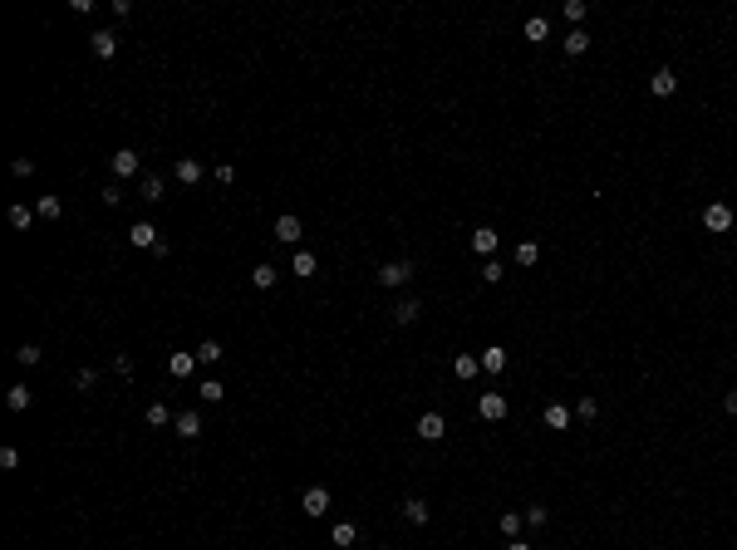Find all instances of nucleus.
Returning <instances> with one entry per match:
<instances>
[{
    "mask_svg": "<svg viewBox=\"0 0 737 550\" xmlns=\"http://www.w3.org/2000/svg\"><path fill=\"white\" fill-rule=\"evenodd\" d=\"M703 226H708V231H728V226H733V207H728V202H713V207L703 212Z\"/></svg>",
    "mask_w": 737,
    "mask_h": 550,
    "instance_id": "7",
    "label": "nucleus"
},
{
    "mask_svg": "<svg viewBox=\"0 0 737 550\" xmlns=\"http://www.w3.org/2000/svg\"><path fill=\"white\" fill-rule=\"evenodd\" d=\"M10 226L25 231V226H30V207H10Z\"/></svg>",
    "mask_w": 737,
    "mask_h": 550,
    "instance_id": "37",
    "label": "nucleus"
},
{
    "mask_svg": "<svg viewBox=\"0 0 737 550\" xmlns=\"http://www.w3.org/2000/svg\"><path fill=\"white\" fill-rule=\"evenodd\" d=\"M595 413H600L595 398H580V403H575V418H580V423H595Z\"/></svg>",
    "mask_w": 737,
    "mask_h": 550,
    "instance_id": "34",
    "label": "nucleus"
},
{
    "mask_svg": "<svg viewBox=\"0 0 737 550\" xmlns=\"http://www.w3.org/2000/svg\"><path fill=\"white\" fill-rule=\"evenodd\" d=\"M324 511H329V491H324V486H310V491H305V516H324Z\"/></svg>",
    "mask_w": 737,
    "mask_h": 550,
    "instance_id": "15",
    "label": "nucleus"
},
{
    "mask_svg": "<svg viewBox=\"0 0 737 550\" xmlns=\"http://www.w3.org/2000/svg\"><path fill=\"white\" fill-rule=\"evenodd\" d=\"M546 428H550V433L570 428V408H565V403H550V408H546Z\"/></svg>",
    "mask_w": 737,
    "mask_h": 550,
    "instance_id": "21",
    "label": "nucleus"
},
{
    "mask_svg": "<svg viewBox=\"0 0 737 550\" xmlns=\"http://www.w3.org/2000/svg\"><path fill=\"white\" fill-rule=\"evenodd\" d=\"M202 398H207V403H221V398H226V388H221L216 378H207V383H202Z\"/></svg>",
    "mask_w": 737,
    "mask_h": 550,
    "instance_id": "36",
    "label": "nucleus"
},
{
    "mask_svg": "<svg viewBox=\"0 0 737 550\" xmlns=\"http://www.w3.org/2000/svg\"><path fill=\"white\" fill-rule=\"evenodd\" d=\"M546 516H550L546 506H526V526H546Z\"/></svg>",
    "mask_w": 737,
    "mask_h": 550,
    "instance_id": "40",
    "label": "nucleus"
},
{
    "mask_svg": "<svg viewBox=\"0 0 737 550\" xmlns=\"http://www.w3.org/2000/svg\"><path fill=\"white\" fill-rule=\"evenodd\" d=\"M143 197L148 202H163V177L158 172H143Z\"/></svg>",
    "mask_w": 737,
    "mask_h": 550,
    "instance_id": "28",
    "label": "nucleus"
},
{
    "mask_svg": "<svg viewBox=\"0 0 737 550\" xmlns=\"http://www.w3.org/2000/svg\"><path fill=\"white\" fill-rule=\"evenodd\" d=\"M418 315H423V305L408 295V300H399V310H394V325H413Z\"/></svg>",
    "mask_w": 737,
    "mask_h": 550,
    "instance_id": "22",
    "label": "nucleus"
},
{
    "mask_svg": "<svg viewBox=\"0 0 737 550\" xmlns=\"http://www.w3.org/2000/svg\"><path fill=\"white\" fill-rule=\"evenodd\" d=\"M128 241H133L138 251H158V241H163V236H158V226H153V221H133V226H128Z\"/></svg>",
    "mask_w": 737,
    "mask_h": 550,
    "instance_id": "2",
    "label": "nucleus"
},
{
    "mask_svg": "<svg viewBox=\"0 0 737 550\" xmlns=\"http://www.w3.org/2000/svg\"><path fill=\"white\" fill-rule=\"evenodd\" d=\"M723 408H728V413L737 418V388H733V393H723Z\"/></svg>",
    "mask_w": 737,
    "mask_h": 550,
    "instance_id": "44",
    "label": "nucleus"
},
{
    "mask_svg": "<svg viewBox=\"0 0 737 550\" xmlns=\"http://www.w3.org/2000/svg\"><path fill=\"white\" fill-rule=\"evenodd\" d=\"M74 383H79V388H84V393H89V388H94V383H99V373H94V369H79V378H74Z\"/></svg>",
    "mask_w": 737,
    "mask_h": 550,
    "instance_id": "42",
    "label": "nucleus"
},
{
    "mask_svg": "<svg viewBox=\"0 0 737 550\" xmlns=\"http://www.w3.org/2000/svg\"><path fill=\"white\" fill-rule=\"evenodd\" d=\"M482 280L497 285V280H502V261H487V265H482Z\"/></svg>",
    "mask_w": 737,
    "mask_h": 550,
    "instance_id": "38",
    "label": "nucleus"
},
{
    "mask_svg": "<svg viewBox=\"0 0 737 550\" xmlns=\"http://www.w3.org/2000/svg\"><path fill=\"white\" fill-rule=\"evenodd\" d=\"M329 541H334V546H354V541H359V526H354V521H339V526L329 531Z\"/></svg>",
    "mask_w": 737,
    "mask_h": 550,
    "instance_id": "23",
    "label": "nucleus"
},
{
    "mask_svg": "<svg viewBox=\"0 0 737 550\" xmlns=\"http://www.w3.org/2000/svg\"><path fill=\"white\" fill-rule=\"evenodd\" d=\"M560 44H565V54H570V59H580V54L590 49V35H585V30H570V35H565Z\"/></svg>",
    "mask_w": 737,
    "mask_h": 550,
    "instance_id": "18",
    "label": "nucleus"
},
{
    "mask_svg": "<svg viewBox=\"0 0 737 550\" xmlns=\"http://www.w3.org/2000/svg\"><path fill=\"white\" fill-rule=\"evenodd\" d=\"M167 423H172L167 403H148V428H167Z\"/></svg>",
    "mask_w": 737,
    "mask_h": 550,
    "instance_id": "30",
    "label": "nucleus"
},
{
    "mask_svg": "<svg viewBox=\"0 0 737 550\" xmlns=\"http://www.w3.org/2000/svg\"><path fill=\"white\" fill-rule=\"evenodd\" d=\"M172 177H177L182 187H197L207 172H202V162H197V157H177V162H172Z\"/></svg>",
    "mask_w": 737,
    "mask_h": 550,
    "instance_id": "3",
    "label": "nucleus"
},
{
    "mask_svg": "<svg viewBox=\"0 0 737 550\" xmlns=\"http://www.w3.org/2000/svg\"><path fill=\"white\" fill-rule=\"evenodd\" d=\"M290 270H295V275H315V256H310V251H295V256H290Z\"/></svg>",
    "mask_w": 737,
    "mask_h": 550,
    "instance_id": "29",
    "label": "nucleus"
},
{
    "mask_svg": "<svg viewBox=\"0 0 737 550\" xmlns=\"http://www.w3.org/2000/svg\"><path fill=\"white\" fill-rule=\"evenodd\" d=\"M521 526H526V516H517V511H502V536H507V541H517V536H521Z\"/></svg>",
    "mask_w": 737,
    "mask_h": 550,
    "instance_id": "25",
    "label": "nucleus"
},
{
    "mask_svg": "<svg viewBox=\"0 0 737 550\" xmlns=\"http://www.w3.org/2000/svg\"><path fill=\"white\" fill-rule=\"evenodd\" d=\"M226 359V349L216 344V339H202V349H197V364H221Z\"/></svg>",
    "mask_w": 737,
    "mask_h": 550,
    "instance_id": "24",
    "label": "nucleus"
},
{
    "mask_svg": "<svg viewBox=\"0 0 737 550\" xmlns=\"http://www.w3.org/2000/svg\"><path fill=\"white\" fill-rule=\"evenodd\" d=\"M5 408H10V413H25V408H30V388H25V383H10V388H5Z\"/></svg>",
    "mask_w": 737,
    "mask_h": 550,
    "instance_id": "17",
    "label": "nucleus"
},
{
    "mask_svg": "<svg viewBox=\"0 0 737 550\" xmlns=\"http://www.w3.org/2000/svg\"><path fill=\"white\" fill-rule=\"evenodd\" d=\"M300 231H305V226H300V217H290V212H285V217H276V241L295 246V241H300Z\"/></svg>",
    "mask_w": 737,
    "mask_h": 550,
    "instance_id": "10",
    "label": "nucleus"
},
{
    "mask_svg": "<svg viewBox=\"0 0 737 550\" xmlns=\"http://www.w3.org/2000/svg\"><path fill=\"white\" fill-rule=\"evenodd\" d=\"M0 467L15 472V467H20V452H15V447H0Z\"/></svg>",
    "mask_w": 737,
    "mask_h": 550,
    "instance_id": "39",
    "label": "nucleus"
},
{
    "mask_svg": "<svg viewBox=\"0 0 737 550\" xmlns=\"http://www.w3.org/2000/svg\"><path fill=\"white\" fill-rule=\"evenodd\" d=\"M536 261H541V246H536V241H521V246H517V265H536Z\"/></svg>",
    "mask_w": 737,
    "mask_h": 550,
    "instance_id": "32",
    "label": "nucleus"
},
{
    "mask_svg": "<svg viewBox=\"0 0 737 550\" xmlns=\"http://www.w3.org/2000/svg\"><path fill=\"white\" fill-rule=\"evenodd\" d=\"M526 40H536V44H541V40H550V25H546V15H531V20H526Z\"/></svg>",
    "mask_w": 737,
    "mask_h": 550,
    "instance_id": "26",
    "label": "nucleus"
},
{
    "mask_svg": "<svg viewBox=\"0 0 737 550\" xmlns=\"http://www.w3.org/2000/svg\"><path fill=\"white\" fill-rule=\"evenodd\" d=\"M507 550H531V546L521 541V536H517V541H507Z\"/></svg>",
    "mask_w": 737,
    "mask_h": 550,
    "instance_id": "45",
    "label": "nucleus"
},
{
    "mask_svg": "<svg viewBox=\"0 0 737 550\" xmlns=\"http://www.w3.org/2000/svg\"><path fill=\"white\" fill-rule=\"evenodd\" d=\"M408 275H413V261H389V265H379V285H384V290L408 285Z\"/></svg>",
    "mask_w": 737,
    "mask_h": 550,
    "instance_id": "1",
    "label": "nucleus"
},
{
    "mask_svg": "<svg viewBox=\"0 0 737 550\" xmlns=\"http://www.w3.org/2000/svg\"><path fill=\"white\" fill-rule=\"evenodd\" d=\"M104 202H108V207H118V202H123V187H118V182H108V187H104Z\"/></svg>",
    "mask_w": 737,
    "mask_h": 550,
    "instance_id": "43",
    "label": "nucleus"
},
{
    "mask_svg": "<svg viewBox=\"0 0 737 550\" xmlns=\"http://www.w3.org/2000/svg\"><path fill=\"white\" fill-rule=\"evenodd\" d=\"M15 359H20L25 369H35V364H40L45 354H40V344H20V349H15Z\"/></svg>",
    "mask_w": 737,
    "mask_h": 550,
    "instance_id": "33",
    "label": "nucleus"
},
{
    "mask_svg": "<svg viewBox=\"0 0 737 550\" xmlns=\"http://www.w3.org/2000/svg\"><path fill=\"white\" fill-rule=\"evenodd\" d=\"M399 511H403V521H408V526H428V516H432V511H428V501H423V496H408V501H403V506H399Z\"/></svg>",
    "mask_w": 737,
    "mask_h": 550,
    "instance_id": "12",
    "label": "nucleus"
},
{
    "mask_svg": "<svg viewBox=\"0 0 737 550\" xmlns=\"http://www.w3.org/2000/svg\"><path fill=\"white\" fill-rule=\"evenodd\" d=\"M585 15H590V5H585V0H565V20H570L575 30L585 25Z\"/></svg>",
    "mask_w": 737,
    "mask_h": 550,
    "instance_id": "27",
    "label": "nucleus"
},
{
    "mask_svg": "<svg viewBox=\"0 0 737 550\" xmlns=\"http://www.w3.org/2000/svg\"><path fill=\"white\" fill-rule=\"evenodd\" d=\"M276 280H281V275H276V265H271V261H261V265L251 270V285H256V290H271Z\"/></svg>",
    "mask_w": 737,
    "mask_h": 550,
    "instance_id": "19",
    "label": "nucleus"
},
{
    "mask_svg": "<svg viewBox=\"0 0 737 550\" xmlns=\"http://www.w3.org/2000/svg\"><path fill=\"white\" fill-rule=\"evenodd\" d=\"M673 89H678V74H673V69H654L649 94H654V99H673Z\"/></svg>",
    "mask_w": 737,
    "mask_h": 550,
    "instance_id": "4",
    "label": "nucleus"
},
{
    "mask_svg": "<svg viewBox=\"0 0 737 550\" xmlns=\"http://www.w3.org/2000/svg\"><path fill=\"white\" fill-rule=\"evenodd\" d=\"M35 212H40V217H45V221H59V212H64V202H59V197H40V207H35Z\"/></svg>",
    "mask_w": 737,
    "mask_h": 550,
    "instance_id": "31",
    "label": "nucleus"
},
{
    "mask_svg": "<svg viewBox=\"0 0 737 550\" xmlns=\"http://www.w3.org/2000/svg\"><path fill=\"white\" fill-rule=\"evenodd\" d=\"M108 167H113V177H133V172H138V153H133V148H118V153L108 157Z\"/></svg>",
    "mask_w": 737,
    "mask_h": 550,
    "instance_id": "8",
    "label": "nucleus"
},
{
    "mask_svg": "<svg viewBox=\"0 0 737 550\" xmlns=\"http://www.w3.org/2000/svg\"><path fill=\"white\" fill-rule=\"evenodd\" d=\"M89 44H94V54H99V59H113V54H118V35H113V30H94V35H89Z\"/></svg>",
    "mask_w": 737,
    "mask_h": 550,
    "instance_id": "11",
    "label": "nucleus"
},
{
    "mask_svg": "<svg viewBox=\"0 0 737 550\" xmlns=\"http://www.w3.org/2000/svg\"><path fill=\"white\" fill-rule=\"evenodd\" d=\"M442 433H447L442 413H423V418H418V438H423V442H437Z\"/></svg>",
    "mask_w": 737,
    "mask_h": 550,
    "instance_id": "14",
    "label": "nucleus"
},
{
    "mask_svg": "<svg viewBox=\"0 0 737 550\" xmlns=\"http://www.w3.org/2000/svg\"><path fill=\"white\" fill-rule=\"evenodd\" d=\"M452 373L467 383V378H477V373H482V359H472V354H457V359H452Z\"/></svg>",
    "mask_w": 737,
    "mask_h": 550,
    "instance_id": "16",
    "label": "nucleus"
},
{
    "mask_svg": "<svg viewBox=\"0 0 737 550\" xmlns=\"http://www.w3.org/2000/svg\"><path fill=\"white\" fill-rule=\"evenodd\" d=\"M497 246H502L497 226H477V231H472V251H477V256H497Z\"/></svg>",
    "mask_w": 737,
    "mask_h": 550,
    "instance_id": "5",
    "label": "nucleus"
},
{
    "mask_svg": "<svg viewBox=\"0 0 737 550\" xmlns=\"http://www.w3.org/2000/svg\"><path fill=\"white\" fill-rule=\"evenodd\" d=\"M211 177H216L221 187H231V182H236V167H231V162H216V167H211Z\"/></svg>",
    "mask_w": 737,
    "mask_h": 550,
    "instance_id": "35",
    "label": "nucleus"
},
{
    "mask_svg": "<svg viewBox=\"0 0 737 550\" xmlns=\"http://www.w3.org/2000/svg\"><path fill=\"white\" fill-rule=\"evenodd\" d=\"M477 413H482L487 423H502V418H507V398H502V393H482V398H477Z\"/></svg>",
    "mask_w": 737,
    "mask_h": 550,
    "instance_id": "6",
    "label": "nucleus"
},
{
    "mask_svg": "<svg viewBox=\"0 0 737 550\" xmlns=\"http://www.w3.org/2000/svg\"><path fill=\"white\" fill-rule=\"evenodd\" d=\"M172 428H177V438H202V413H192V408H187V413H177V418H172Z\"/></svg>",
    "mask_w": 737,
    "mask_h": 550,
    "instance_id": "9",
    "label": "nucleus"
},
{
    "mask_svg": "<svg viewBox=\"0 0 737 550\" xmlns=\"http://www.w3.org/2000/svg\"><path fill=\"white\" fill-rule=\"evenodd\" d=\"M477 359H482V373H502V369H507V349H502V344H487Z\"/></svg>",
    "mask_w": 737,
    "mask_h": 550,
    "instance_id": "13",
    "label": "nucleus"
},
{
    "mask_svg": "<svg viewBox=\"0 0 737 550\" xmlns=\"http://www.w3.org/2000/svg\"><path fill=\"white\" fill-rule=\"evenodd\" d=\"M192 369H197V354H172V359H167V373H172V378H187Z\"/></svg>",
    "mask_w": 737,
    "mask_h": 550,
    "instance_id": "20",
    "label": "nucleus"
},
{
    "mask_svg": "<svg viewBox=\"0 0 737 550\" xmlns=\"http://www.w3.org/2000/svg\"><path fill=\"white\" fill-rule=\"evenodd\" d=\"M10 172H15V177H30V172H35V162H30V157H15V162H10Z\"/></svg>",
    "mask_w": 737,
    "mask_h": 550,
    "instance_id": "41",
    "label": "nucleus"
}]
</instances>
